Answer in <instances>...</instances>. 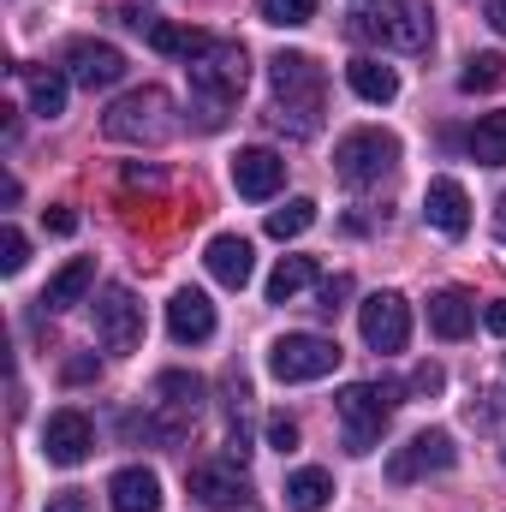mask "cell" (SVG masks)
Instances as JSON below:
<instances>
[{
	"mask_svg": "<svg viewBox=\"0 0 506 512\" xmlns=\"http://www.w3.org/2000/svg\"><path fill=\"white\" fill-rule=\"evenodd\" d=\"M328 501H334V477L322 465H304V471L286 477V507L292 512H322Z\"/></svg>",
	"mask_w": 506,
	"mask_h": 512,
	"instance_id": "obj_23",
	"label": "cell"
},
{
	"mask_svg": "<svg viewBox=\"0 0 506 512\" xmlns=\"http://www.w3.org/2000/svg\"><path fill=\"white\" fill-rule=\"evenodd\" d=\"M268 447H274V453H298V423H292L286 411L268 417Z\"/></svg>",
	"mask_w": 506,
	"mask_h": 512,
	"instance_id": "obj_33",
	"label": "cell"
},
{
	"mask_svg": "<svg viewBox=\"0 0 506 512\" xmlns=\"http://www.w3.org/2000/svg\"><path fill=\"white\" fill-rule=\"evenodd\" d=\"M346 30L364 36V42H381V48H399V54H417V48H429V36H435L423 0H399V6H381V12H352Z\"/></svg>",
	"mask_w": 506,
	"mask_h": 512,
	"instance_id": "obj_5",
	"label": "cell"
},
{
	"mask_svg": "<svg viewBox=\"0 0 506 512\" xmlns=\"http://www.w3.org/2000/svg\"><path fill=\"white\" fill-rule=\"evenodd\" d=\"M42 512H90V501H84L78 489H60V495H54V501H48Z\"/></svg>",
	"mask_w": 506,
	"mask_h": 512,
	"instance_id": "obj_36",
	"label": "cell"
},
{
	"mask_svg": "<svg viewBox=\"0 0 506 512\" xmlns=\"http://www.w3.org/2000/svg\"><path fill=\"white\" fill-rule=\"evenodd\" d=\"M346 298H352V274H334V280H322V286H316V310H328V316H334Z\"/></svg>",
	"mask_w": 506,
	"mask_h": 512,
	"instance_id": "obj_32",
	"label": "cell"
},
{
	"mask_svg": "<svg viewBox=\"0 0 506 512\" xmlns=\"http://www.w3.org/2000/svg\"><path fill=\"white\" fill-rule=\"evenodd\" d=\"M340 340H328V334H280L274 346H268V376L274 382H322V376H334L340 370Z\"/></svg>",
	"mask_w": 506,
	"mask_h": 512,
	"instance_id": "obj_6",
	"label": "cell"
},
{
	"mask_svg": "<svg viewBox=\"0 0 506 512\" xmlns=\"http://www.w3.org/2000/svg\"><path fill=\"white\" fill-rule=\"evenodd\" d=\"M429 328H435L441 340H465V334L477 328V304H471V292H465V286L435 292V298H429Z\"/></svg>",
	"mask_w": 506,
	"mask_h": 512,
	"instance_id": "obj_20",
	"label": "cell"
},
{
	"mask_svg": "<svg viewBox=\"0 0 506 512\" xmlns=\"http://www.w3.org/2000/svg\"><path fill=\"white\" fill-rule=\"evenodd\" d=\"M501 78H506L501 54H471V60H465V72H459V90H465V96H477V90H495Z\"/></svg>",
	"mask_w": 506,
	"mask_h": 512,
	"instance_id": "obj_30",
	"label": "cell"
},
{
	"mask_svg": "<svg viewBox=\"0 0 506 512\" xmlns=\"http://www.w3.org/2000/svg\"><path fill=\"white\" fill-rule=\"evenodd\" d=\"M268 84H274V126L292 131V137H316L322 131V66L310 54H274L268 60Z\"/></svg>",
	"mask_w": 506,
	"mask_h": 512,
	"instance_id": "obj_1",
	"label": "cell"
},
{
	"mask_svg": "<svg viewBox=\"0 0 506 512\" xmlns=\"http://www.w3.org/2000/svg\"><path fill=\"white\" fill-rule=\"evenodd\" d=\"M90 310H96V334H102L108 352H137V340H143V304L131 298V286H102V298Z\"/></svg>",
	"mask_w": 506,
	"mask_h": 512,
	"instance_id": "obj_10",
	"label": "cell"
},
{
	"mask_svg": "<svg viewBox=\"0 0 506 512\" xmlns=\"http://www.w3.org/2000/svg\"><path fill=\"white\" fill-rule=\"evenodd\" d=\"M316 6H322V0H256V18L274 24V30H298V24L316 18Z\"/></svg>",
	"mask_w": 506,
	"mask_h": 512,
	"instance_id": "obj_29",
	"label": "cell"
},
{
	"mask_svg": "<svg viewBox=\"0 0 506 512\" xmlns=\"http://www.w3.org/2000/svg\"><path fill=\"white\" fill-rule=\"evenodd\" d=\"M489 24L506 36V0H489Z\"/></svg>",
	"mask_w": 506,
	"mask_h": 512,
	"instance_id": "obj_40",
	"label": "cell"
},
{
	"mask_svg": "<svg viewBox=\"0 0 506 512\" xmlns=\"http://www.w3.org/2000/svg\"><path fill=\"white\" fill-rule=\"evenodd\" d=\"M441 387H447L441 364H417V370H411V393H441Z\"/></svg>",
	"mask_w": 506,
	"mask_h": 512,
	"instance_id": "obj_34",
	"label": "cell"
},
{
	"mask_svg": "<svg viewBox=\"0 0 506 512\" xmlns=\"http://www.w3.org/2000/svg\"><path fill=\"white\" fill-rule=\"evenodd\" d=\"M167 334L179 340V346H203V340H215V304L203 298V292H173V304H167Z\"/></svg>",
	"mask_w": 506,
	"mask_h": 512,
	"instance_id": "obj_16",
	"label": "cell"
},
{
	"mask_svg": "<svg viewBox=\"0 0 506 512\" xmlns=\"http://www.w3.org/2000/svg\"><path fill=\"white\" fill-rule=\"evenodd\" d=\"M346 84H352V96H364V102H376V108L399 96V72L381 66L376 54H358V60L346 66Z\"/></svg>",
	"mask_w": 506,
	"mask_h": 512,
	"instance_id": "obj_21",
	"label": "cell"
},
{
	"mask_svg": "<svg viewBox=\"0 0 506 512\" xmlns=\"http://www.w3.org/2000/svg\"><path fill=\"white\" fill-rule=\"evenodd\" d=\"M471 161L477 167H506V114H483L471 126Z\"/></svg>",
	"mask_w": 506,
	"mask_h": 512,
	"instance_id": "obj_27",
	"label": "cell"
},
{
	"mask_svg": "<svg viewBox=\"0 0 506 512\" xmlns=\"http://www.w3.org/2000/svg\"><path fill=\"white\" fill-rule=\"evenodd\" d=\"M495 233H501V245H506V197H495Z\"/></svg>",
	"mask_w": 506,
	"mask_h": 512,
	"instance_id": "obj_41",
	"label": "cell"
},
{
	"mask_svg": "<svg viewBox=\"0 0 506 512\" xmlns=\"http://www.w3.org/2000/svg\"><path fill=\"white\" fill-rule=\"evenodd\" d=\"M310 280H316V262H310V256H280V262H274V274H268V304L298 298Z\"/></svg>",
	"mask_w": 506,
	"mask_h": 512,
	"instance_id": "obj_26",
	"label": "cell"
},
{
	"mask_svg": "<svg viewBox=\"0 0 506 512\" xmlns=\"http://www.w3.org/2000/svg\"><path fill=\"white\" fill-rule=\"evenodd\" d=\"M12 72L30 90V114H42V120H60L66 114V90H72L66 72H54V66H12Z\"/></svg>",
	"mask_w": 506,
	"mask_h": 512,
	"instance_id": "obj_19",
	"label": "cell"
},
{
	"mask_svg": "<svg viewBox=\"0 0 506 512\" xmlns=\"http://www.w3.org/2000/svg\"><path fill=\"white\" fill-rule=\"evenodd\" d=\"M42 221H48V233H60V239H66V233H78V215H72V209H48Z\"/></svg>",
	"mask_w": 506,
	"mask_h": 512,
	"instance_id": "obj_37",
	"label": "cell"
},
{
	"mask_svg": "<svg viewBox=\"0 0 506 512\" xmlns=\"http://www.w3.org/2000/svg\"><path fill=\"white\" fill-rule=\"evenodd\" d=\"M66 78L84 84V90H114L126 78V54L114 42H96V36H78L66 48Z\"/></svg>",
	"mask_w": 506,
	"mask_h": 512,
	"instance_id": "obj_11",
	"label": "cell"
},
{
	"mask_svg": "<svg viewBox=\"0 0 506 512\" xmlns=\"http://www.w3.org/2000/svg\"><path fill=\"white\" fill-rule=\"evenodd\" d=\"M358 334H364L370 352H405V340H411V304L399 292H370L358 304Z\"/></svg>",
	"mask_w": 506,
	"mask_h": 512,
	"instance_id": "obj_9",
	"label": "cell"
},
{
	"mask_svg": "<svg viewBox=\"0 0 506 512\" xmlns=\"http://www.w3.org/2000/svg\"><path fill=\"white\" fill-rule=\"evenodd\" d=\"M453 459H459V447H453L447 429H417L405 447H393V459H387V483L441 477V471H453Z\"/></svg>",
	"mask_w": 506,
	"mask_h": 512,
	"instance_id": "obj_8",
	"label": "cell"
},
{
	"mask_svg": "<svg viewBox=\"0 0 506 512\" xmlns=\"http://www.w3.org/2000/svg\"><path fill=\"white\" fill-rule=\"evenodd\" d=\"M245 465H191V495L203 501V507H215V512H233V507H245L251 501V489H245V477H239Z\"/></svg>",
	"mask_w": 506,
	"mask_h": 512,
	"instance_id": "obj_15",
	"label": "cell"
},
{
	"mask_svg": "<svg viewBox=\"0 0 506 512\" xmlns=\"http://www.w3.org/2000/svg\"><path fill=\"white\" fill-rule=\"evenodd\" d=\"M209 42H215V36L185 30V24H167V18H155V30H149V48H155V54H179V60H197Z\"/></svg>",
	"mask_w": 506,
	"mask_h": 512,
	"instance_id": "obj_25",
	"label": "cell"
},
{
	"mask_svg": "<svg viewBox=\"0 0 506 512\" xmlns=\"http://www.w3.org/2000/svg\"><path fill=\"white\" fill-rule=\"evenodd\" d=\"M423 215H429V227L435 233H447V239H465L471 233V197H465V185L459 179H429V191H423Z\"/></svg>",
	"mask_w": 506,
	"mask_h": 512,
	"instance_id": "obj_14",
	"label": "cell"
},
{
	"mask_svg": "<svg viewBox=\"0 0 506 512\" xmlns=\"http://www.w3.org/2000/svg\"><path fill=\"white\" fill-rule=\"evenodd\" d=\"M393 161H399V143H393L387 131H376V126L346 131L340 149H334V167H340L346 185H381V179L393 173Z\"/></svg>",
	"mask_w": 506,
	"mask_h": 512,
	"instance_id": "obj_7",
	"label": "cell"
},
{
	"mask_svg": "<svg viewBox=\"0 0 506 512\" xmlns=\"http://www.w3.org/2000/svg\"><path fill=\"white\" fill-rule=\"evenodd\" d=\"M102 131H108L114 143H167V137L179 131L173 96H167L161 84H143V90L120 96V102L102 114Z\"/></svg>",
	"mask_w": 506,
	"mask_h": 512,
	"instance_id": "obj_3",
	"label": "cell"
},
{
	"mask_svg": "<svg viewBox=\"0 0 506 512\" xmlns=\"http://www.w3.org/2000/svg\"><path fill=\"white\" fill-rule=\"evenodd\" d=\"M155 393H161V405L173 411V417H197L203 411V376H185V370H161L155 376Z\"/></svg>",
	"mask_w": 506,
	"mask_h": 512,
	"instance_id": "obj_24",
	"label": "cell"
},
{
	"mask_svg": "<svg viewBox=\"0 0 506 512\" xmlns=\"http://www.w3.org/2000/svg\"><path fill=\"white\" fill-rule=\"evenodd\" d=\"M126 179H131V185H161V173H155V167H126Z\"/></svg>",
	"mask_w": 506,
	"mask_h": 512,
	"instance_id": "obj_39",
	"label": "cell"
},
{
	"mask_svg": "<svg viewBox=\"0 0 506 512\" xmlns=\"http://www.w3.org/2000/svg\"><path fill=\"white\" fill-rule=\"evenodd\" d=\"M90 376H102V364L84 352V358H66V382H90Z\"/></svg>",
	"mask_w": 506,
	"mask_h": 512,
	"instance_id": "obj_35",
	"label": "cell"
},
{
	"mask_svg": "<svg viewBox=\"0 0 506 512\" xmlns=\"http://www.w3.org/2000/svg\"><path fill=\"white\" fill-rule=\"evenodd\" d=\"M96 286V262L90 256H72L54 280H48V292H42V304L48 310H72V304H84V292Z\"/></svg>",
	"mask_w": 506,
	"mask_h": 512,
	"instance_id": "obj_22",
	"label": "cell"
},
{
	"mask_svg": "<svg viewBox=\"0 0 506 512\" xmlns=\"http://www.w3.org/2000/svg\"><path fill=\"white\" fill-rule=\"evenodd\" d=\"M399 411V387L393 382H352L340 387V423H346V453H370L387 429V417Z\"/></svg>",
	"mask_w": 506,
	"mask_h": 512,
	"instance_id": "obj_4",
	"label": "cell"
},
{
	"mask_svg": "<svg viewBox=\"0 0 506 512\" xmlns=\"http://www.w3.org/2000/svg\"><path fill=\"white\" fill-rule=\"evenodd\" d=\"M280 185H286V155H274V149H262V143L233 155V191H239V197L268 203Z\"/></svg>",
	"mask_w": 506,
	"mask_h": 512,
	"instance_id": "obj_13",
	"label": "cell"
},
{
	"mask_svg": "<svg viewBox=\"0 0 506 512\" xmlns=\"http://www.w3.org/2000/svg\"><path fill=\"white\" fill-rule=\"evenodd\" d=\"M483 328H489V334H501V340H506V298H495V304L483 310Z\"/></svg>",
	"mask_w": 506,
	"mask_h": 512,
	"instance_id": "obj_38",
	"label": "cell"
},
{
	"mask_svg": "<svg viewBox=\"0 0 506 512\" xmlns=\"http://www.w3.org/2000/svg\"><path fill=\"white\" fill-rule=\"evenodd\" d=\"M90 447H96V423H90L84 411L66 405V411L48 417V429H42V459H48V465H66V471H72V465L90 459Z\"/></svg>",
	"mask_w": 506,
	"mask_h": 512,
	"instance_id": "obj_12",
	"label": "cell"
},
{
	"mask_svg": "<svg viewBox=\"0 0 506 512\" xmlns=\"http://www.w3.org/2000/svg\"><path fill=\"white\" fill-rule=\"evenodd\" d=\"M185 72H191V96L203 102V120H209V126L227 120V108L245 96V78H251L239 42H209L197 60H185Z\"/></svg>",
	"mask_w": 506,
	"mask_h": 512,
	"instance_id": "obj_2",
	"label": "cell"
},
{
	"mask_svg": "<svg viewBox=\"0 0 506 512\" xmlns=\"http://www.w3.org/2000/svg\"><path fill=\"white\" fill-rule=\"evenodd\" d=\"M203 262H209V274L221 280V286H251V274H256V251H251V239H239V233H215L209 239V251H203Z\"/></svg>",
	"mask_w": 506,
	"mask_h": 512,
	"instance_id": "obj_17",
	"label": "cell"
},
{
	"mask_svg": "<svg viewBox=\"0 0 506 512\" xmlns=\"http://www.w3.org/2000/svg\"><path fill=\"white\" fill-rule=\"evenodd\" d=\"M24 262H30V239H24L18 227H6V233H0V274H18Z\"/></svg>",
	"mask_w": 506,
	"mask_h": 512,
	"instance_id": "obj_31",
	"label": "cell"
},
{
	"mask_svg": "<svg viewBox=\"0 0 506 512\" xmlns=\"http://www.w3.org/2000/svg\"><path fill=\"white\" fill-rule=\"evenodd\" d=\"M310 227H316V203H310V197H292L286 209L268 215V239H280V245L298 239V233H310Z\"/></svg>",
	"mask_w": 506,
	"mask_h": 512,
	"instance_id": "obj_28",
	"label": "cell"
},
{
	"mask_svg": "<svg viewBox=\"0 0 506 512\" xmlns=\"http://www.w3.org/2000/svg\"><path fill=\"white\" fill-rule=\"evenodd\" d=\"M108 501L114 512H161V477L149 465H126L108 477Z\"/></svg>",
	"mask_w": 506,
	"mask_h": 512,
	"instance_id": "obj_18",
	"label": "cell"
}]
</instances>
